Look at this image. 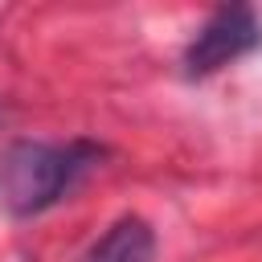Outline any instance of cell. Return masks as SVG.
Masks as SVG:
<instances>
[{
    "label": "cell",
    "mask_w": 262,
    "mask_h": 262,
    "mask_svg": "<svg viewBox=\"0 0 262 262\" xmlns=\"http://www.w3.org/2000/svg\"><path fill=\"white\" fill-rule=\"evenodd\" d=\"M106 147L94 139H16L0 156V205L12 217H37L66 201L98 164Z\"/></svg>",
    "instance_id": "6da1fadb"
},
{
    "label": "cell",
    "mask_w": 262,
    "mask_h": 262,
    "mask_svg": "<svg viewBox=\"0 0 262 262\" xmlns=\"http://www.w3.org/2000/svg\"><path fill=\"white\" fill-rule=\"evenodd\" d=\"M258 45H262V20H258V12L250 4H225V8H217L196 29V37L188 41L180 66H184L188 78H209V74L233 66L237 57L254 53Z\"/></svg>",
    "instance_id": "7a4b0ae2"
},
{
    "label": "cell",
    "mask_w": 262,
    "mask_h": 262,
    "mask_svg": "<svg viewBox=\"0 0 262 262\" xmlns=\"http://www.w3.org/2000/svg\"><path fill=\"white\" fill-rule=\"evenodd\" d=\"M156 258V229L143 217H119L82 262H151Z\"/></svg>",
    "instance_id": "3957f363"
}]
</instances>
